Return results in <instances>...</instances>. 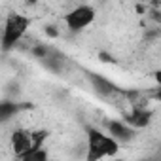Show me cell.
I'll use <instances>...</instances> for the list:
<instances>
[{
	"label": "cell",
	"mask_w": 161,
	"mask_h": 161,
	"mask_svg": "<svg viewBox=\"0 0 161 161\" xmlns=\"http://www.w3.org/2000/svg\"><path fill=\"white\" fill-rule=\"evenodd\" d=\"M23 104H17L15 101H2L0 103V123L12 119L14 116H17L19 110H23Z\"/></svg>",
	"instance_id": "ba28073f"
},
{
	"label": "cell",
	"mask_w": 161,
	"mask_h": 161,
	"mask_svg": "<svg viewBox=\"0 0 161 161\" xmlns=\"http://www.w3.org/2000/svg\"><path fill=\"white\" fill-rule=\"evenodd\" d=\"M150 110H146L144 106H133L131 112L125 116V123H129L133 129H144L150 123Z\"/></svg>",
	"instance_id": "8992f818"
},
{
	"label": "cell",
	"mask_w": 161,
	"mask_h": 161,
	"mask_svg": "<svg viewBox=\"0 0 161 161\" xmlns=\"http://www.w3.org/2000/svg\"><path fill=\"white\" fill-rule=\"evenodd\" d=\"M95 17H97V12H95L93 6H89V4H78L70 12L64 14L63 21H64V25H66L68 31H72V32H82L89 25H93Z\"/></svg>",
	"instance_id": "3957f363"
},
{
	"label": "cell",
	"mask_w": 161,
	"mask_h": 161,
	"mask_svg": "<svg viewBox=\"0 0 161 161\" xmlns=\"http://www.w3.org/2000/svg\"><path fill=\"white\" fill-rule=\"evenodd\" d=\"M89 78H91V86L95 87V91H97L99 95H103V97L114 95V93L118 91V87L110 82V80H106V78L101 76V74H89Z\"/></svg>",
	"instance_id": "52a82bcc"
},
{
	"label": "cell",
	"mask_w": 161,
	"mask_h": 161,
	"mask_svg": "<svg viewBox=\"0 0 161 161\" xmlns=\"http://www.w3.org/2000/svg\"><path fill=\"white\" fill-rule=\"evenodd\" d=\"M10 148L12 152L15 153V157L23 159V155L27 152H31L32 148H40L34 144V135L29 131V129H23V127H17L10 133Z\"/></svg>",
	"instance_id": "277c9868"
},
{
	"label": "cell",
	"mask_w": 161,
	"mask_h": 161,
	"mask_svg": "<svg viewBox=\"0 0 161 161\" xmlns=\"http://www.w3.org/2000/svg\"><path fill=\"white\" fill-rule=\"evenodd\" d=\"M86 159L99 161L104 157H114L119 152V142L108 135L104 129L87 125L86 127Z\"/></svg>",
	"instance_id": "6da1fadb"
},
{
	"label": "cell",
	"mask_w": 161,
	"mask_h": 161,
	"mask_svg": "<svg viewBox=\"0 0 161 161\" xmlns=\"http://www.w3.org/2000/svg\"><path fill=\"white\" fill-rule=\"evenodd\" d=\"M31 27V17L19 12H10L4 25H2V34H0V49L2 51H12L27 34Z\"/></svg>",
	"instance_id": "7a4b0ae2"
},
{
	"label": "cell",
	"mask_w": 161,
	"mask_h": 161,
	"mask_svg": "<svg viewBox=\"0 0 161 161\" xmlns=\"http://www.w3.org/2000/svg\"><path fill=\"white\" fill-rule=\"evenodd\" d=\"M104 131H106L108 135H112L119 144H121V142H129V140H133L135 135H136L135 129H133L129 123L121 121V119H108Z\"/></svg>",
	"instance_id": "5b68a950"
}]
</instances>
